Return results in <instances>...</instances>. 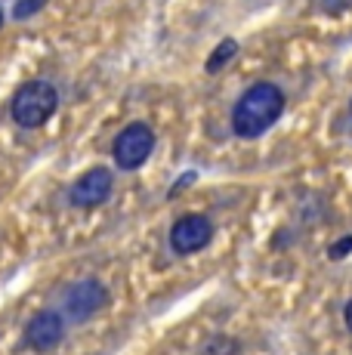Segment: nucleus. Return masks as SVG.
I'll use <instances>...</instances> for the list:
<instances>
[{
	"label": "nucleus",
	"mask_w": 352,
	"mask_h": 355,
	"mask_svg": "<svg viewBox=\"0 0 352 355\" xmlns=\"http://www.w3.org/2000/svg\"><path fill=\"white\" fill-rule=\"evenodd\" d=\"M281 112H284L281 87L260 80L232 108V133L241 136V139H256V136H263L281 118Z\"/></svg>",
	"instance_id": "1"
},
{
	"label": "nucleus",
	"mask_w": 352,
	"mask_h": 355,
	"mask_svg": "<svg viewBox=\"0 0 352 355\" xmlns=\"http://www.w3.org/2000/svg\"><path fill=\"white\" fill-rule=\"evenodd\" d=\"M59 108V93L46 80H28L16 90V96L10 102V114L19 127L35 130L53 118V112Z\"/></svg>",
	"instance_id": "2"
},
{
	"label": "nucleus",
	"mask_w": 352,
	"mask_h": 355,
	"mask_svg": "<svg viewBox=\"0 0 352 355\" xmlns=\"http://www.w3.org/2000/svg\"><path fill=\"white\" fill-rule=\"evenodd\" d=\"M155 148V133L148 124H127L114 136V164L121 170H139Z\"/></svg>",
	"instance_id": "3"
},
{
	"label": "nucleus",
	"mask_w": 352,
	"mask_h": 355,
	"mask_svg": "<svg viewBox=\"0 0 352 355\" xmlns=\"http://www.w3.org/2000/svg\"><path fill=\"white\" fill-rule=\"evenodd\" d=\"M108 303V291L103 282L96 278H84V282H74L69 291H65V315H71L74 322H84V318L96 315L99 309Z\"/></svg>",
	"instance_id": "4"
},
{
	"label": "nucleus",
	"mask_w": 352,
	"mask_h": 355,
	"mask_svg": "<svg viewBox=\"0 0 352 355\" xmlns=\"http://www.w3.org/2000/svg\"><path fill=\"white\" fill-rule=\"evenodd\" d=\"M211 238H213L211 220H207V216H201V214H188V216H182V220L173 223V229H170V248L179 257H188V254H198V250H204L207 244H211Z\"/></svg>",
	"instance_id": "5"
},
{
	"label": "nucleus",
	"mask_w": 352,
	"mask_h": 355,
	"mask_svg": "<svg viewBox=\"0 0 352 355\" xmlns=\"http://www.w3.org/2000/svg\"><path fill=\"white\" fill-rule=\"evenodd\" d=\"M112 186H114L112 170L93 167V170H87L84 176H78V180H74V186H71V192H69V201L74 204V207H80V210L99 207V204L108 201V195H112Z\"/></svg>",
	"instance_id": "6"
},
{
	"label": "nucleus",
	"mask_w": 352,
	"mask_h": 355,
	"mask_svg": "<svg viewBox=\"0 0 352 355\" xmlns=\"http://www.w3.org/2000/svg\"><path fill=\"white\" fill-rule=\"evenodd\" d=\"M62 334H65V318L59 312L44 309L37 315H31V322L25 324V343L35 352H50L62 343Z\"/></svg>",
	"instance_id": "7"
},
{
	"label": "nucleus",
	"mask_w": 352,
	"mask_h": 355,
	"mask_svg": "<svg viewBox=\"0 0 352 355\" xmlns=\"http://www.w3.org/2000/svg\"><path fill=\"white\" fill-rule=\"evenodd\" d=\"M235 56H238V44H235L232 37H226L222 44H216V50L211 53V56H207V65H204V68H207V74L222 71V68L232 62Z\"/></svg>",
	"instance_id": "8"
},
{
	"label": "nucleus",
	"mask_w": 352,
	"mask_h": 355,
	"mask_svg": "<svg viewBox=\"0 0 352 355\" xmlns=\"http://www.w3.org/2000/svg\"><path fill=\"white\" fill-rule=\"evenodd\" d=\"M46 6V0H16L12 6V19H31L35 12H40Z\"/></svg>",
	"instance_id": "9"
},
{
	"label": "nucleus",
	"mask_w": 352,
	"mask_h": 355,
	"mask_svg": "<svg viewBox=\"0 0 352 355\" xmlns=\"http://www.w3.org/2000/svg\"><path fill=\"white\" fill-rule=\"evenodd\" d=\"M352 250V235H346V238H340V244H337V248H331L328 250V257L331 259H343Z\"/></svg>",
	"instance_id": "10"
},
{
	"label": "nucleus",
	"mask_w": 352,
	"mask_h": 355,
	"mask_svg": "<svg viewBox=\"0 0 352 355\" xmlns=\"http://www.w3.org/2000/svg\"><path fill=\"white\" fill-rule=\"evenodd\" d=\"M352 0H322V10L324 12H343Z\"/></svg>",
	"instance_id": "11"
},
{
	"label": "nucleus",
	"mask_w": 352,
	"mask_h": 355,
	"mask_svg": "<svg viewBox=\"0 0 352 355\" xmlns=\"http://www.w3.org/2000/svg\"><path fill=\"white\" fill-rule=\"evenodd\" d=\"M343 322H346V327H349V334H352V300L346 303V309H343Z\"/></svg>",
	"instance_id": "12"
},
{
	"label": "nucleus",
	"mask_w": 352,
	"mask_h": 355,
	"mask_svg": "<svg viewBox=\"0 0 352 355\" xmlns=\"http://www.w3.org/2000/svg\"><path fill=\"white\" fill-rule=\"evenodd\" d=\"M0 25H3V12H0Z\"/></svg>",
	"instance_id": "13"
},
{
	"label": "nucleus",
	"mask_w": 352,
	"mask_h": 355,
	"mask_svg": "<svg viewBox=\"0 0 352 355\" xmlns=\"http://www.w3.org/2000/svg\"><path fill=\"white\" fill-rule=\"evenodd\" d=\"M349 108H352V105H349Z\"/></svg>",
	"instance_id": "14"
}]
</instances>
